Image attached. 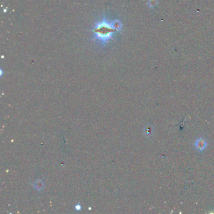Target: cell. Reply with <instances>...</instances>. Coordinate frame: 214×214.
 <instances>
[{
  "instance_id": "cell-3",
  "label": "cell",
  "mask_w": 214,
  "mask_h": 214,
  "mask_svg": "<svg viewBox=\"0 0 214 214\" xmlns=\"http://www.w3.org/2000/svg\"><path fill=\"white\" fill-rule=\"evenodd\" d=\"M153 130H154V129H153V127L152 126L147 125L144 129V134L146 135V136L149 137L153 134Z\"/></svg>"
},
{
  "instance_id": "cell-2",
  "label": "cell",
  "mask_w": 214,
  "mask_h": 214,
  "mask_svg": "<svg viewBox=\"0 0 214 214\" xmlns=\"http://www.w3.org/2000/svg\"><path fill=\"white\" fill-rule=\"evenodd\" d=\"M208 143L205 139H204L203 138H198L195 142V147L197 150L200 151H203L205 149H206L207 147Z\"/></svg>"
},
{
  "instance_id": "cell-4",
  "label": "cell",
  "mask_w": 214,
  "mask_h": 214,
  "mask_svg": "<svg viewBox=\"0 0 214 214\" xmlns=\"http://www.w3.org/2000/svg\"><path fill=\"white\" fill-rule=\"evenodd\" d=\"M157 0H149L148 7L151 8H153L156 5H157Z\"/></svg>"
},
{
  "instance_id": "cell-1",
  "label": "cell",
  "mask_w": 214,
  "mask_h": 214,
  "mask_svg": "<svg viewBox=\"0 0 214 214\" xmlns=\"http://www.w3.org/2000/svg\"><path fill=\"white\" fill-rule=\"evenodd\" d=\"M121 27L122 24L119 20H115L109 22L103 19L94 26L93 30L94 38L101 44L105 45L112 38L114 33L120 31Z\"/></svg>"
}]
</instances>
